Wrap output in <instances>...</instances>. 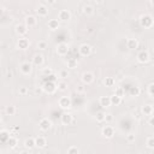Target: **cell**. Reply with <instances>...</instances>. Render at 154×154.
I'll use <instances>...</instances> for the list:
<instances>
[{"label": "cell", "mask_w": 154, "mask_h": 154, "mask_svg": "<svg viewBox=\"0 0 154 154\" xmlns=\"http://www.w3.org/2000/svg\"><path fill=\"white\" fill-rule=\"evenodd\" d=\"M140 24L143 28H146V29H149V28L153 27V17L148 13L142 15L140 17Z\"/></svg>", "instance_id": "cell-1"}, {"label": "cell", "mask_w": 154, "mask_h": 154, "mask_svg": "<svg viewBox=\"0 0 154 154\" xmlns=\"http://www.w3.org/2000/svg\"><path fill=\"white\" fill-rule=\"evenodd\" d=\"M42 89L45 93H48V94H53L55 90H57V83H54L53 81H47L45 82L42 85Z\"/></svg>", "instance_id": "cell-2"}, {"label": "cell", "mask_w": 154, "mask_h": 154, "mask_svg": "<svg viewBox=\"0 0 154 154\" xmlns=\"http://www.w3.org/2000/svg\"><path fill=\"white\" fill-rule=\"evenodd\" d=\"M71 104H72V101H71V99L69 98V96H61V98L59 99V101H58V105L60 106V108H63V110L70 108Z\"/></svg>", "instance_id": "cell-3"}, {"label": "cell", "mask_w": 154, "mask_h": 154, "mask_svg": "<svg viewBox=\"0 0 154 154\" xmlns=\"http://www.w3.org/2000/svg\"><path fill=\"white\" fill-rule=\"evenodd\" d=\"M19 70L23 75H30L33 71V64H30L29 61H24L19 65Z\"/></svg>", "instance_id": "cell-4"}, {"label": "cell", "mask_w": 154, "mask_h": 154, "mask_svg": "<svg viewBox=\"0 0 154 154\" xmlns=\"http://www.w3.org/2000/svg\"><path fill=\"white\" fill-rule=\"evenodd\" d=\"M78 52L82 57H88V55H90V53H92V46L88 43H83L79 46Z\"/></svg>", "instance_id": "cell-5"}, {"label": "cell", "mask_w": 154, "mask_h": 154, "mask_svg": "<svg viewBox=\"0 0 154 154\" xmlns=\"http://www.w3.org/2000/svg\"><path fill=\"white\" fill-rule=\"evenodd\" d=\"M39 128L42 131H48L51 128H52V122H51L48 118H42L41 121L39 122Z\"/></svg>", "instance_id": "cell-6"}, {"label": "cell", "mask_w": 154, "mask_h": 154, "mask_svg": "<svg viewBox=\"0 0 154 154\" xmlns=\"http://www.w3.org/2000/svg\"><path fill=\"white\" fill-rule=\"evenodd\" d=\"M101 134H102V136H104V137H106V139H112L113 136H115V129H113L111 125H106V127L102 128Z\"/></svg>", "instance_id": "cell-7"}, {"label": "cell", "mask_w": 154, "mask_h": 154, "mask_svg": "<svg viewBox=\"0 0 154 154\" xmlns=\"http://www.w3.org/2000/svg\"><path fill=\"white\" fill-rule=\"evenodd\" d=\"M151 59L149 57V53L147 52V51H141V52L137 54V61L140 63V64H146V63H148Z\"/></svg>", "instance_id": "cell-8"}, {"label": "cell", "mask_w": 154, "mask_h": 154, "mask_svg": "<svg viewBox=\"0 0 154 154\" xmlns=\"http://www.w3.org/2000/svg\"><path fill=\"white\" fill-rule=\"evenodd\" d=\"M60 121L63 125H71L72 123H75V119H73L72 115H70V113H63Z\"/></svg>", "instance_id": "cell-9"}, {"label": "cell", "mask_w": 154, "mask_h": 154, "mask_svg": "<svg viewBox=\"0 0 154 154\" xmlns=\"http://www.w3.org/2000/svg\"><path fill=\"white\" fill-rule=\"evenodd\" d=\"M29 46H30V41L28 39H25V37H21L18 40V42H17V48L22 49V51L28 49V48H29Z\"/></svg>", "instance_id": "cell-10"}, {"label": "cell", "mask_w": 154, "mask_h": 154, "mask_svg": "<svg viewBox=\"0 0 154 154\" xmlns=\"http://www.w3.org/2000/svg\"><path fill=\"white\" fill-rule=\"evenodd\" d=\"M81 78H82V82L84 84H90L94 81V75H93V72H90V71H85L82 73Z\"/></svg>", "instance_id": "cell-11"}, {"label": "cell", "mask_w": 154, "mask_h": 154, "mask_svg": "<svg viewBox=\"0 0 154 154\" xmlns=\"http://www.w3.org/2000/svg\"><path fill=\"white\" fill-rule=\"evenodd\" d=\"M57 53H58L59 55H66L67 53H69V46H67V43H59L58 46H57Z\"/></svg>", "instance_id": "cell-12"}, {"label": "cell", "mask_w": 154, "mask_h": 154, "mask_svg": "<svg viewBox=\"0 0 154 154\" xmlns=\"http://www.w3.org/2000/svg\"><path fill=\"white\" fill-rule=\"evenodd\" d=\"M24 24L27 25L28 29H29V28H34V27L37 24L36 17H34V16H27L25 19H24Z\"/></svg>", "instance_id": "cell-13"}, {"label": "cell", "mask_w": 154, "mask_h": 154, "mask_svg": "<svg viewBox=\"0 0 154 154\" xmlns=\"http://www.w3.org/2000/svg\"><path fill=\"white\" fill-rule=\"evenodd\" d=\"M58 19L61 21V22H67V21H70L71 19V13H70V11H67V10H61L59 15H58Z\"/></svg>", "instance_id": "cell-14"}, {"label": "cell", "mask_w": 154, "mask_h": 154, "mask_svg": "<svg viewBox=\"0 0 154 154\" xmlns=\"http://www.w3.org/2000/svg\"><path fill=\"white\" fill-rule=\"evenodd\" d=\"M16 33L18 34L19 36H24L28 33V28L25 24H17L16 25Z\"/></svg>", "instance_id": "cell-15"}, {"label": "cell", "mask_w": 154, "mask_h": 154, "mask_svg": "<svg viewBox=\"0 0 154 154\" xmlns=\"http://www.w3.org/2000/svg\"><path fill=\"white\" fill-rule=\"evenodd\" d=\"M47 145V141L45 137H42V136H37V137L35 139V147L37 148H45Z\"/></svg>", "instance_id": "cell-16"}, {"label": "cell", "mask_w": 154, "mask_h": 154, "mask_svg": "<svg viewBox=\"0 0 154 154\" xmlns=\"http://www.w3.org/2000/svg\"><path fill=\"white\" fill-rule=\"evenodd\" d=\"M43 55L42 54H35L34 55V58H33V64L35 65V66H41L43 64Z\"/></svg>", "instance_id": "cell-17"}, {"label": "cell", "mask_w": 154, "mask_h": 154, "mask_svg": "<svg viewBox=\"0 0 154 154\" xmlns=\"http://www.w3.org/2000/svg\"><path fill=\"white\" fill-rule=\"evenodd\" d=\"M141 111H142V113H143L145 116H152L154 110H153V106H152L151 104H147V105H143V106H142Z\"/></svg>", "instance_id": "cell-18"}, {"label": "cell", "mask_w": 154, "mask_h": 154, "mask_svg": "<svg viewBox=\"0 0 154 154\" xmlns=\"http://www.w3.org/2000/svg\"><path fill=\"white\" fill-rule=\"evenodd\" d=\"M127 47L129 49H136L139 47V41L137 39H128L127 41Z\"/></svg>", "instance_id": "cell-19"}, {"label": "cell", "mask_w": 154, "mask_h": 154, "mask_svg": "<svg viewBox=\"0 0 154 154\" xmlns=\"http://www.w3.org/2000/svg\"><path fill=\"white\" fill-rule=\"evenodd\" d=\"M99 102H100V105L102 107H110L111 106V100H110V96H101V98L99 99Z\"/></svg>", "instance_id": "cell-20"}, {"label": "cell", "mask_w": 154, "mask_h": 154, "mask_svg": "<svg viewBox=\"0 0 154 154\" xmlns=\"http://www.w3.org/2000/svg\"><path fill=\"white\" fill-rule=\"evenodd\" d=\"M36 12L39 16H41V17H46L48 15V9L47 6H45V5H39V7L36 10Z\"/></svg>", "instance_id": "cell-21"}, {"label": "cell", "mask_w": 154, "mask_h": 154, "mask_svg": "<svg viewBox=\"0 0 154 154\" xmlns=\"http://www.w3.org/2000/svg\"><path fill=\"white\" fill-rule=\"evenodd\" d=\"M24 147L27 148L28 151H31L34 147H35V139H33V137H29V139H27L24 141Z\"/></svg>", "instance_id": "cell-22"}, {"label": "cell", "mask_w": 154, "mask_h": 154, "mask_svg": "<svg viewBox=\"0 0 154 154\" xmlns=\"http://www.w3.org/2000/svg\"><path fill=\"white\" fill-rule=\"evenodd\" d=\"M48 28L51 30H57L59 28V19H49L48 21Z\"/></svg>", "instance_id": "cell-23"}, {"label": "cell", "mask_w": 154, "mask_h": 154, "mask_svg": "<svg viewBox=\"0 0 154 154\" xmlns=\"http://www.w3.org/2000/svg\"><path fill=\"white\" fill-rule=\"evenodd\" d=\"M66 66L69 67V69H76V67L78 66V61H77V59H75V58H70V59H67V61H66Z\"/></svg>", "instance_id": "cell-24"}, {"label": "cell", "mask_w": 154, "mask_h": 154, "mask_svg": "<svg viewBox=\"0 0 154 154\" xmlns=\"http://www.w3.org/2000/svg\"><path fill=\"white\" fill-rule=\"evenodd\" d=\"M141 93V90L139 87H136V85H133V87H130L129 89V95L133 96V98H136V96H139Z\"/></svg>", "instance_id": "cell-25"}, {"label": "cell", "mask_w": 154, "mask_h": 154, "mask_svg": "<svg viewBox=\"0 0 154 154\" xmlns=\"http://www.w3.org/2000/svg\"><path fill=\"white\" fill-rule=\"evenodd\" d=\"M110 100H111V105H116V106H118V105H121V104H122V98H119V96L116 95V94L111 95V96H110Z\"/></svg>", "instance_id": "cell-26"}, {"label": "cell", "mask_w": 154, "mask_h": 154, "mask_svg": "<svg viewBox=\"0 0 154 154\" xmlns=\"http://www.w3.org/2000/svg\"><path fill=\"white\" fill-rule=\"evenodd\" d=\"M7 145L11 149H15V148L17 147V145H18V140H17L16 137H13V136H11V137H9V140H7Z\"/></svg>", "instance_id": "cell-27"}, {"label": "cell", "mask_w": 154, "mask_h": 154, "mask_svg": "<svg viewBox=\"0 0 154 154\" xmlns=\"http://www.w3.org/2000/svg\"><path fill=\"white\" fill-rule=\"evenodd\" d=\"M83 12L85 16H92V15H94V7L92 5H85L83 7Z\"/></svg>", "instance_id": "cell-28"}, {"label": "cell", "mask_w": 154, "mask_h": 154, "mask_svg": "<svg viewBox=\"0 0 154 154\" xmlns=\"http://www.w3.org/2000/svg\"><path fill=\"white\" fill-rule=\"evenodd\" d=\"M104 84L106 85V87H113L115 85V78L113 77H106L105 79H104Z\"/></svg>", "instance_id": "cell-29"}, {"label": "cell", "mask_w": 154, "mask_h": 154, "mask_svg": "<svg viewBox=\"0 0 154 154\" xmlns=\"http://www.w3.org/2000/svg\"><path fill=\"white\" fill-rule=\"evenodd\" d=\"M57 88H58L59 90H61V92H65V90L67 89V83L65 81H60L57 83Z\"/></svg>", "instance_id": "cell-30"}, {"label": "cell", "mask_w": 154, "mask_h": 154, "mask_svg": "<svg viewBox=\"0 0 154 154\" xmlns=\"http://www.w3.org/2000/svg\"><path fill=\"white\" fill-rule=\"evenodd\" d=\"M146 145H147V147L149 148V149H154V137L153 136H149V137L147 139Z\"/></svg>", "instance_id": "cell-31"}, {"label": "cell", "mask_w": 154, "mask_h": 154, "mask_svg": "<svg viewBox=\"0 0 154 154\" xmlns=\"http://www.w3.org/2000/svg\"><path fill=\"white\" fill-rule=\"evenodd\" d=\"M95 121L99 122V123L104 122L105 121V113L104 112H98L96 113V116H95Z\"/></svg>", "instance_id": "cell-32"}, {"label": "cell", "mask_w": 154, "mask_h": 154, "mask_svg": "<svg viewBox=\"0 0 154 154\" xmlns=\"http://www.w3.org/2000/svg\"><path fill=\"white\" fill-rule=\"evenodd\" d=\"M67 154H78L79 153V149L77 147H75V146H71V147H69L67 148Z\"/></svg>", "instance_id": "cell-33"}, {"label": "cell", "mask_w": 154, "mask_h": 154, "mask_svg": "<svg viewBox=\"0 0 154 154\" xmlns=\"http://www.w3.org/2000/svg\"><path fill=\"white\" fill-rule=\"evenodd\" d=\"M6 113H7L9 116H13L15 113H16V107L12 106V105L7 106V107H6Z\"/></svg>", "instance_id": "cell-34"}, {"label": "cell", "mask_w": 154, "mask_h": 154, "mask_svg": "<svg viewBox=\"0 0 154 154\" xmlns=\"http://www.w3.org/2000/svg\"><path fill=\"white\" fill-rule=\"evenodd\" d=\"M52 73H53V70L51 69V67H43L42 75H45V76H52Z\"/></svg>", "instance_id": "cell-35"}, {"label": "cell", "mask_w": 154, "mask_h": 154, "mask_svg": "<svg viewBox=\"0 0 154 154\" xmlns=\"http://www.w3.org/2000/svg\"><path fill=\"white\" fill-rule=\"evenodd\" d=\"M115 94H116V95H118L119 98H123L124 94H125V92H124V89H123V88L118 87V88H116V92H115Z\"/></svg>", "instance_id": "cell-36"}, {"label": "cell", "mask_w": 154, "mask_h": 154, "mask_svg": "<svg viewBox=\"0 0 154 154\" xmlns=\"http://www.w3.org/2000/svg\"><path fill=\"white\" fill-rule=\"evenodd\" d=\"M37 48L39 49H46L47 48V42L46 41H39L37 42Z\"/></svg>", "instance_id": "cell-37"}, {"label": "cell", "mask_w": 154, "mask_h": 154, "mask_svg": "<svg viewBox=\"0 0 154 154\" xmlns=\"http://www.w3.org/2000/svg\"><path fill=\"white\" fill-rule=\"evenodd\" d=\"M148 94L149 96H154V83H149L148 84Z\"/></svg>", "instance_id": "cell-38"}, {"label": "cell", "mask_w": 154, "mask_h": 154, "mask_svg": "<svg viewBox=\"0 0 154 154\" xmlns=\"http://www.w3.org/2000/svg\"><path fill=\"white\" fill-rule=\"evenodd\" d=\"M112 121H113V116L111 115V113H107V115L105 113V121H104V122H106V123H111Z\"/></svg>", "instance_id": "cell-39"}, {"label": "cell", "mask_w": 154, "mask_h": 154, "mask_svg": "<svg viewBox=\"0 0 154 154\" xmlns=\"http://www.w3.org/2000/svg\"><path fill=\"white\" fill-rule=\"evenodd\" d=\"M59 77L60 78H66V77H69V72H67V70H61L59 72Z\"/></svg>", "instance_id": "cell-40"}, {"label": "cell", "mask_w": 154, "mask_h": 154, "mask_svg": "<svg viewBox=\"0 0 154 154\" xmlns=\"http://www.w3.org/2000/svg\"><path fill=\"white\" fill-rule=\"evenodd\" d=\"M19 94L21 95H27L28 94V88L27 87H19Z\"/></svg>", "instance_id": "cell-41"}, {"label": "cell", "mask_w": 154, "mask_h": 154, "mask_svg": "<svg viewBox=\"0 0 154 154\" xmlns=\"http://www.w3.org/2000/svg\"><path fill=\"white\" fill-rule=\"evenodd\" d=\"M135 139H136V137H135L134 134H128V135H127V140H128L129 142H134Z\"/></svg>", "instance_id": "cell-42"}, {"label": "cell", "mask_w": 154, "mask_h": 154, "mask_svg": "<svg viewBox=\"0 0 154 154\" xmlns=\"http://www.w3.org/2000/svg\"><path fill=\"white\" fill-rule=\"evenodd\" d=\"M76 90H77L78 93H83V92H84V87H83V85H81V84H79V85H77Z\"/></svg>", "instance_id": "cell-43"}, {"label": "cell", "mask_w": 154, "mask_h": 154, "mask_svg": "<svg viewBox=\"0 0 154 154\" xmlns=\"http://www.w3.org/2000/svg\"><path fill=\"white\" fill-rule=\"evenodd\" d=\"M148 124H149V125H154V118H153V115L149 116V119H148Z\"/></svg>", "instance_id": "cell-44"}, {"label": "cell", "mask_w": 154, "mask_h": 154, "mask_svg": "<svg viewBox=\"0 0 154 154\" xmlns=\"http://www.w3.org/2000/svg\"><path fill=\"white\" fill-rule=\"evenodd\" d=\"M5 13V9L4 7H1V6H0V16H3Z\"/></svg>", "instance_id": "cell-45"}, {"label": "cell", "mask_w": 154, "mask_h": 154, "mask_svg": "<svg viewBox=\"0 0 154 154\" xmlns=\"http://www.w3.org/2000/svg\"><path fill=\"white\" fill-rule=\"evenodd\" d=\"M95 1H96V4H102L104 3V0H95Z\"/></svg>", "instance_id": "cell-46"}, {"label": "cell", "mask_w": 154, "mask_h": 154, "mask_svg": "<svg viewBox=\"0 0 154 154\" xmlns=\"http://www.w3.org/2000/svg\"><path fill=\"white\" fill-rule=\"evenodd\" d=\"M47 1H48V4H54L55 0H47Z\"/></svg>", "instance_id": "cell-47"}, {"label": "cell", "mask_w": 154, "mask_h": 154, "mask_svg": "<svg viewBox=\"0 0 154 154\" xmlns=\"http://www.w3.org/2000/svg\"><path fill=\"white\" fill-rule=\"evenodd\" d=\"M1 121H3V117H1V115H0V123H1Z\"/></svg>", "instance_id": "cell-48"}, {"label": "cell", "mask_w": 154, "mask_h": 154, "mask_svg": "<svg viewBox=\"0 0 154 154\" xmlns=\"http://www.w3.org/2000/svg\"><path fill=\"white\" fill-rule=\"evenodd\" d=\"M55 1H57V0H55Z\"/></svg>", "instance_id": "cell-49"}]
</instances>
